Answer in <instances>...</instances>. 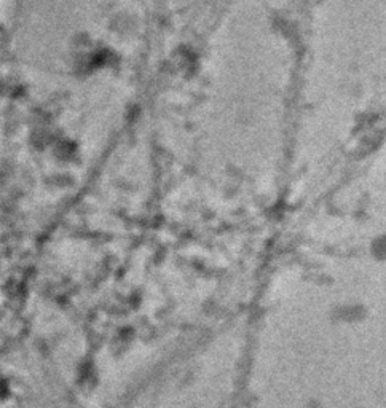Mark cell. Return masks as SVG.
I'll return each instance as SVG.
<instances>
[{"label":"cell","mask_w":386,"mask_h":408,"mask_svg":"<svg viewBox=\"0 0 386 408\" xmlns=\"http://www.w3.org/2000/svg\"><path fill=\"white\" fill-rule=\"evenodd\" d=\"M375 251L382 254V256H386V231L378 235L377 240H375Z\"/></svg>","instance_id":"obj_1"}]
</instances>
